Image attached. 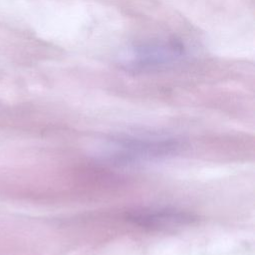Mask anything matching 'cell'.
<instances>
[{"instance_id": "7a4b0ae2", "label": "cell", "mask_w": 255, "mask_h": 255, "mask_svg": "<svg viewBox=\"0 0 255 255\" xmlns=\"http://www.w3.org/2000/svg\"><path fill=\"white\" fill-rule=\"evenodd\" d=\"M180 52L174 45H151L135 48L129 55L128 65L133 67H150L168 63L178 57Z\"/></svg>"}, {"instance_id": "6da1fadb", "label": "cell", "mask_w": 255, "mask_h": 255, "mask_svg": "<svg viewBox=\"0 0 255 255\" xmlns=\"http://www.w3.org/2000/svg\"><path fill=\"white\" fill-rule=\"evenodd\" d=\"M179 139L160 134H124L107 139L101 156L117 164H136L176 153Z\"/></svg>"}]
</instances>
